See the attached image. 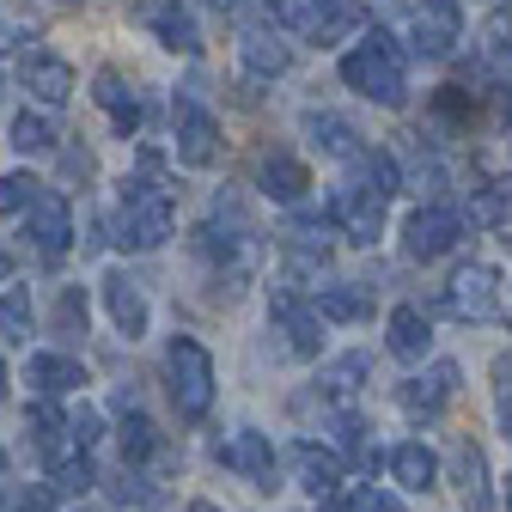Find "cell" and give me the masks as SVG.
<instances>
[{
	"instance_id": "40",
	"label": "cell",
	"mask_w": 512,
	"mask_h": 512,
	"mask_svg": "<svg viewBox=\"0 0 512 512\" xmlns=\"http://www.w3.org/2000/svg\"><path fill=\"white\" fill-rule=\"evenodd\" d=\"M55 324H61V336H86V293L80 287H68V293H61V305H55Z\"/></svg>"
},
{
	"instance_id": "36",
	"label": "cell",
	"mask_w": 512,
	"mask_h": 512,
	"mask_svg": "<svg viewBox=\"0 0 512 512\" xmlns=\"http://www.w3.org/2000/svg\"><path fill=\"white\" fill-rule=\"evenodd\" d=\"M98 476L86 464V452H68V458H55V476H49V494H86Z\"/></svg>"
},
{
	"instance_id": "4",
	"label": "cell",
	"mask_w": 512,
	"mask_h": 512,
	"mask_svg": "<svg viewBox=\"0 0 512 512\" xmlns=\"http://www.w3.org/2000/svg\"><path fill=\"white\" fill-rule=\"evenodd\" d=\"M165 378H171V409L183 421H202L214 409V354L196 336H171L165 348Z\"/></svg>"
},
{
	"instance_id": "15",
	"label": "cell",
	"mask_w": 512,
	"mask_h": 512,
	"mask_svg": "<svg viewBox=\"0 0 512 512\" xmlns=\"http://www.w3.org/2000/svg\"><path fill=\"white\" fill-rule=\"evenodd\" d=\"M19 80H25V92H31L37 104H49V110L74 98V68H68L61 55H43V49H31V55H25Z\"/></svg>"
},
{
	"instance_id": "13",
	"label": "cell",
	"mask_w": 512,
	"mask_h": 512,
	"mask_svg": "<svg viewBox=\"0 0 512 512\" xmlns=\"http://www.w3.org/2000/svg\"><path fill=\"white\" fill-rule=\"evenodd\" d=\"M141 25H147L165 49H177V55H196V49H202V25H196V13H189L183 0H147V7H141Z\"/></svg>"
},
{
	"instance_id": "50",
	"label": "cell",
	"mask_w": 512,
	"mask_h": 512,
	"mask_svg": "<svg viewBox=\"0 0 512 512\" xmlns=\"http://www.w3.org/2000/svg\"><path fill=\"white\" fill-rule=\"evenodd\" d=\"M183 512H214V506H208V500H189V506H183Z\"/></svg>"
},
{
	"instance_id": "22",
	"label": "cell",
	"mask_w": 512,
	"mask_h": 512,
	"mask_svg": "<svg viewBox=\"0 0 512 512\" xmlns=\"http://www.w3.org/2000/svg\"><path fill=\"white\" fill-rule=\"evenodd\" d=\"M305 135H311V147H324L330 159H354L360 153V128L348 116H336V110H311L305 116Z\"/></svg>"
},
{
	"instance_id": "20",
	"label": "cell",
	"mask_w": 512,
	"mask_h": 512,
	"mask_svg": "<svg viewBox=\"0 0 512 512\" xmlns=\"http://www.w3.org/2000/svg\"><path fill=\"white\" fill-rule=\"evenodd\" d=\"M92 86H98L92 98H98V104L110 110V122H116V135L128 141V135H135V128H141V98L122 86V74H116V68H98V80H92Z\"/></svg>"
},
{
	"instance_id": "9",
	"label": "cell",
	"mask_w": 512,
	"mask_h": 512,
	"mask_svg": "<svg viewBox=\"0 0 512 512\" xmlns=\"http://www.w3.org/2000/svg\"><path fill=\"white\" fill-rule=\"evenodd\" d=\"M458 232H464V214H458V208L427 202V208L409 214V226H403V250L415 256V263H433V256H445V250L458 244Z\"/></svg>"
},
{
	"instance_id": "7",
	"label": "cell",
	"mask_w": 512,
	"mask_h": 512,
	"mask_svg": "<svg viewBox=\"0 0 512 512\" xmlns=\"http://www.w3.org/2000/svg\"><path fill=\"white\" fill-rule=\"evenodd\" d=\"M269 330L281 336V348H287L293 360H311L317 348H324V317H317L299 293H275V305H269Z\"/></svg>"
},
{
	"instance_id": "8",
	"label": "cell",
	"mask_w": 512,
	"mask_h": 512,
	"mask_svg": "<svg viewBox=\"0 0 512 512\" xmlns=\"http://www.w3.org/2000/svg\"><path fill=\"white\" fill-rule=\"evenodd\" d=\"M171 153L183 159V165H196V171H208L214 159H220V122L202 110V104H177V116H171Z\"/></svg>"
},
{
	"instance_id": "21",
	"label": "cell",
	"mask_w": 512,
	"mask_h": 512,
	"mask_svg": "<svg viewBox=\"0 0 512 512\" xmlns=\"http://www.w3.org/2000/svg\"><path fill=\"white\" fill-rule=\"evenodd\" d=\"M317 317H330V324H360V317H372V287L360 281H336V287H317Z\"/></svg>"
},
{
	"instance_id": "46",
	"label": "cell",
	"mask_w": 512,
	"mask_h": 512,
	"mask_svg": "<svg viewBox=\"0 0 512 512\" xmlns=\"http://www.w3.org/2000/svg\"><path fill=\"white\" fill-rule=\"evenodd\" d=\"M61 165H68V177H92V153L86 147H68V153H61Z\"/></svg>"
},
{
	"instance_id": "53",
	"label": "cell",
	"mask_w": 512,
	"mask_h": 512,
	"mask_svg": "<svg viewBox=\"0 0 512 512\" xmlns=\"http://www.w3.org/2000/svg\"><path fill=\"white\" fill-rule=\"evenodd\" d=\"M506 116H512V92H506Z\"/></svg>"
},
{
	"instance_id": "37",
	"label": "cell",
	"mask_w": 512,
	"mask_h": 512,
	"mask_svg": "<svg viewBox=\"0 0 512 512\" xmlns=\"http://www.w3.org/2000/svg\"><path fill=\"white\" fill-rule=\"evenodd\" d=\"M330 214H293V226H287V238H293V250H317V256H324V244H330Z\"/></svg>"
},
{
	"instance_id": "43",
	"label": "cell",
	"mask_w": 512,
	"mask_h": 512,
	"mask_svg": "<svg viewBox=\"0 0 512 512\" xmlns=\"http://www.w3.org/2000/svg\"><path fill=\"white\" fill-rule=\"evenodd\" d=\"M269 19H281V25H311L305 0H269Z\"/></svg>"
},
{
	"instance_id": "34",
	"label": "cell",
	"mask_w": 512,
	"mask_h": 512,
	"mask_svg": "<svg viewBox=\"0 0 512 512\" xmlns=\"http://www.w3.org/2000/svg\"><path fill=\"white\" fill-rule=\"evenodd\" d=\"M61 135H55V122L43 116V110H25V116H13V147L19 153H49Z\"/></svg>"
},
{
	"instance_id": "32",
	"label": "cell",
	"mask_w": 512,
	"mask_h": 512,
	"mask_svg": "<svg viewBox=\"0 0 512 512\" xmlns=\"http://www.w3.org/2000/svg\"><path fill=\"white\" fill-rule=\"evenodd\" d=\"M116 439H122V464H147V458H159V427H153L147 415H128Z\"/></svg>"
},
{
	"instance_id": "38",
	"label": "cell",
	"mask_w": 512,
	"mask_h": 512,
	"mask_svg": "<svg viewBox=\"0 0 512 512\" xmlns=\"http://www.w3.org/2000/svg\"><path fill=\"white\" fill-rule=\"evenodd\" d=\"M458 470H464V488H470L476 512H494V506H488V482H482V452H476V445H458Z\"/></svg>"
},
{
	"instance_id": "17",
	"label": "cell",
	"mask_w": 512,
	"mask_h": 512,
	"mask_svg": "<svg viewBox=\"0 0 512 512\" xmlns=\"http://www.w3.org/2000/svg\"><path fill=\"white\" fill-rule=\"evenodd\" d=\"M256 183H263V196H275L281 208H299L305 189H311V177H305V165H299L293 153H263V165H256Z\"/></svg>"
},
{
	"instance_id": "2",
	"label": "cell",
	"mask_w": 512,
	"mask_h": 512,
	"mask_svg": "<svg viewBox=\"0 0 512 512\" xmlns=\"http://www.w3.org/2000/svg\"><path fill=\"white\" fill-rule=\"evenodd\" d=\"M202 244L220 256L226 293H238V281L256 269V256H263V232H256V220L244 214L238 196H214V214H208V226H202Z\"/></svg>"
},
{
	"instance_id": "12",
	"label": "cell",
	"mask_w": 512,
	"mask_h": 512,
	"mask_svg": "<svg viewBox=\"0 0 512 512\" xmlns=\"http://www.w3.org/2000/svg\"><path fill=\"white\" fill-rule=\"evenodd\" d=\"M458 397V366L452 360H433L421 378H409L403 391H397V403H403V415H415V421H433L445 403Z\"/></svg>"
},
{
	"instance_id": "19",
	"label": "cell",
	"mask_w": 512,
	"mask_h": 512,
	"mask_svg": "<svg viewBox=\"0 0 512 512\" xmlns=\"http://www.w3.org/2000/svg\"><path fill=\"white\" fill-rule=\"evenodd\" d=\"M238 55H244V68H250L256 80H275V74L293 68V49H287L275 31H244V37H238Z\"/></svg>"
},
{
	"instance_id": "5",
	"label": "cell",
	"mask_w": 512,
	"mask_h": 512,
	"mask_svg": "<svg viewBox=\"0 0 512 512\" xmlns=\"http://www.w3.org/2000/svg\"><path fill=\"white\" fill-rule=\"evenodd\" d=\"M445 311H452L458 324H500V275L488 263L458 269L452 287H445Z\"/></svg>"
},
{
	"instance_id": "25",
	"label": "cell",
	"mask_w": 512,
	"mask_h": 512,
	"mask_svg": "<svg viewBox=\"0 0 512 512\" xmlns=\"http://www.w3.org/2000/svg\"><path fill=\"white\" fill-rule=\"evenodd\" d=\"M305 13H311V37L317 43H336V37H348L354 25H360V0H305Z\"/></svg>"
},
{
	"instance_id": "47",
	"label": "cell",
	"mask_w": 512,
	"mask_h": 512,
	"mask_svg": "<svg viewBox=\"0 0 512 512\" xmlns=\"http://www.w3.org/2000/svg\"><path fill=\"white\" fill-rule=\"evenodd\" d=\"M439 110H445V116H464V92L445 86V92H439Z\"/></svg>"
},
{
	"instance_id": "33",
	"label": "cell",
	"mask_w": 512,
	"mask_h": 512,
	"mask_svg": "<svg viewBox=\"0 0 512 512\" xmlns=\"http://www.w3.org/2000/svg\"><path fill=\"white\" fill-rule=\"evenodd\" d=\"M317 384H324V397H354L360 384H366V354H336Z\"/></svg>"
},
{
	"instance_id": "45",
	"label": "cell",
	"mask_w": 512,
	"mask_h": 512,
	"mask_svg": "<svg viewBox=\"0 0 512 512\" xmlns=\"http://www.w3.org/2000/svg\"><path fill=\"white\" fill-rule=\"evenodd\" d=\"M494 372H500V427H506V439H512V378H506V360H500Z\"/></svg>"
},
{
	"instance_id": "52",
	"label": "cell",
	"mask_w": 512,
	"mask_h": 512,
	"mask_svg": "<svg viewBox=\"0 0 512 512\" xmlns=\"http://www.w3.org/2000/svg\"><path fill=\"white\" fill-rule=\"evenodd\" d=\"M0 476H7V452H0Z\"/></svg>"
},
{
	"instance_id": "14",
	"label": "cell",
	"mask_w": 512,
	"mask_h": 512,
	"mask_svg": "<svg viewBox=\"0 0 512 512\" xmlns=\"http://www.w3.org/2000/svg\"><path fill=\"white\" fill-rule=\"evenodd\" d=\"M330 226L342 238H354V244H372V238H384V202H372L366 189H336L330 196Z\"/></svg>"
},
{
	"instance_id": "39",
	"label": "cell",
	"mask_w": 512,
	"mask_h": 512,
	"mask_svg": "<svg viewBox=\"0 0 512 512\" xmlns=\"http://www.w3.org/2000/svg\"><path fill=\"white\" fill-rule=\"evenodd\" d=\"M37 189L43 183H31V177H0V214H25L37 202Z\"/></svg>"
},
{
	"instance_id": "10",
	"label": "cell",
	"mask_w": 512,
	"mask_h": 512,
	"mask_svg": "<svg viewBox=\"0 0 512 512\" xmlns=\"http://www.w3.org/2000/svg\"><path fill=\"white\" fill-rule=\"evenodd\" d=\"M25 238L43 250V256H61L74 244V208L68 196H55V189H37V202L25 208Z\"/></svg>"
},
{
	"instance_id": "42",
	"label": "cell",
	"mask_w": 512,
	"mask_h": 512,
	"mask_svg": "<svg viewBox=\"0 0 512 512\" xmlns=\"http://www.w3.org/2000/svg\"><path fill=\"white\" fill-rule=\"evenodd\" d=\"M348 512H409L397 494H384V488H360L354 500H348Z\"/></svg>"
},
{
	"instance_id": "29",
	"label": "cell",
	"mask_w": 512,
	"mask_h": 512,
	"mask_svg": "<svg viewBox=\"0 0 512 512\" xmlns=\"http://www.w3.org/2000/svg\"><path fill=\"white\" fill-rule=\"evenodd\" d=\"M25 427L37 433V445L49 458H68L74 452V439H68V415H61L55 403H31V415H25Z\"/></svg>"
},
{
	"instance_id": "54",
	"label": "cell",
	"mask_w": 512,
	"mask_h": 512,
	"mask_svg": "<svg viewBox=\"0 0 512 512\" xmlns=\"http://www.w3.org/2000/svg\"><path fill=\"white\" fill-rule=\"evenodd\" d=\"M220 7H238V0H220Z\"/></svg>"
},
{
	"instance_id": "26",
	"label": "cell",
	"mask_w": 512,
	"mask_h": 512,
	"mask_svg": "<svg viewBox=\"0 0 512 512\" xmlns=\"http://www.w3.org/2000/svg\"><path fill=\"white\" fill-rule=\"evenodd\" d=\"M427 342H433L427 311H421V305H397V311H391V354H397V360H421Z\"/></svg>"
},
{
	"instance_id": "6",
	"label": "cell",
	"mask_w": 512,
	"mask_h": 512,
	"mask_svg": "<svg viewBox=\"0 0 512 512\" xmlns=\"http://www.w3.org/2000/svg\"><path fill=\"white\" fill-rule=\"evenodd\" d=\"M409 37H415V55L427 61L452 55V43L464 37V0H421L409 13Z\"/></svg>"
},
{
	"instance_id": "31",
	"label": "cell",
	"mask_w": 512,
	"mask_h": 512,
	"mask_svg": "<svg viewBox=\"0 0 512 512\" xmlns=\"http://www.w3.org/2000/svg\"><path fill=\"white\" fill-rule=\"evenodd\" d=\"M512 220V183H476L470 189V226H506Z\"/></svg>"
},
{
	"instance_id": "48",
	"label": "cell",
	"mask_w": 512,
	"mask_h": 512,
	"mask_svg": "<svg viewBox=\"0 0 512 512\" xmlns=\"http://www.w3.org/2000/svg\"><path fill=\"white\" fill-rule=\"evenodd\" d=\"M49 500H55V494H49V488H37V494H31V500H19L13 512H49Z\"/></svg>"
},
{
	"instance_id": "49",
	"label": "cell",
	"mask_w": 512,
	"mask_h": 512,
	"mask_svg": "<svg viewBox=\"0 0 512 512\" xmlns=\"http://www.w3.org/2000/svg\"><path fill=\"white\" fill-rule=\"evenodd\" d=\"M7 275H13V263H7V250H0V287H7Z\"/></svg>"
},
{
	"instance_id": "41",
	"label": "cell",
	"mask_w": 512,
	"mask_h": 512,
	"mask_svg": "<svg viewBox=\"0 0 512 512\" xmlns=\"http://www.w3.org/2000/svg\"><path fill=\"white\" fill-rule=\"evenodd\" d=\"M287 275H293L299 287H324V256H317V250H293V256H287Z\"/></svg>"
},
{
	"instance_id": "11",
	"label": "cell",
	"mask_w": 512,
	"mask_h": 512,
	"mask_svg": "<svg viewBox=\"0 0 512 512\" xmlns=\"http://www.w3.org/2000/svg\"><path fill=\"white\" fill-rule=\"evenodd\" d=\"M220 464L238 470L256 488H275V445H269V433H256V427H238V433L220 439Z\"/></svg>"
},
{
	"instance_id": "18",
	"label": "cell",
	"mask_w": 512,
	"mask_h": 512,
	"mask_svg": "<svg viewBox=\"0 0 512 512\" xmlns=\"http://www.w3.org/2000/svg\"><path fill=\"white\" fill-rule=\"evenodd\" d=\"M104 305H110V317H116V330L135 342V336H147V299H141V287L128 281V275H104Z\"/></svg>"
},
{
	"instance_id": "55",
	"label": "cell",
	"mask_w": 512,
	"mask_h": 512,
	"mask_svg": "<svg viewBox=\"0 0 512 512\" xmlns=\"http://www.w3.org/2000/svg\"><path fill=\"white\" fill-rule=\"evenodd\" d=\"M506 244H512V238H506Z\"/></svg>"
},
{
	"instance_id": "23",
	"label": "cell",
	"mask_w": 512,
	"mask_h": 512,
	"mask_svg": "<svg viewBox=\"0 0 512 512\" xmlns=\"http://www.w3.org/2000/svg\"><path fill=\"white\" fill-rule=\"evenodd\" d=\"M348 165L360 171V183H354V189H366L372 202H384V196H397V189H403V165H397L391 153H378V147H360Z\"/></svg>"
},
{
	"instance_id": "30",
	"label": "cell",
	"mask_w": 512,
	"mask_h": 512,
	"mask_svg": "<svg viewBox=\"0 0 512 512\" xmlns=\"http://www.w3.org/2000/svg\"><path fill=\"white\" fill-rule=\"evenodd\" d=\"M0 342H31V287H0Z\"/></svg>"
},
{
	"instance_id": "35",
	"label": "cell",
	"mask_w": 512,
	"mask_h": 512,
	"mask_svg": "<svg viewBox=\"0 0 512 512\" xmlns=\"http://www.w3.org/2000/svg\"><path fill=\"white\" fill-rule=\"evenodd\" d=\"M482 68L488 74H512V19H488V31H482Z\"/></svg>"
},
{
	"instance_id": "24",
	"label": "cell",
	"mask_w": 512,
	"mask_h": 512,
	"mask_svg": "<svg viewBox=\"0 0 512 512\" xmlns=\"http://www.w3.org/2000/svg\"><path fill=\"white\" fill-rule=\"evenodd\" d=\"M299 482H305V494H317V500H336V488H342V458L324 452V445H299Z\"/></svg>"
},
{
	"instance_id": "51",
	"label": "cell",
	"mask_w": 512,
	"mask_h": 512,
	"mask_svg": "<svg viewBox=\"0 0 512 512\" xmlns=\"http://www.w3.org/2000/svg\"><path fill=\"white\" fill-rule=\"evenodd\" d=\"M0 397H7V360H0Z\"/></svg>"
},
{
	"instance_id": "44",
	"label": "cell",
	"mask_w": 512,
	"mask_h": 512,
	"mask_svg": "<svg viewBox=\"0 0 512 512\" xmlns=\"http://www.w3.org/2000/svg\"><path fill=\"white\" fill-rule=\"evenodd\" d=\"M31 43V31L19 25V19H7V13H0V49H25Z\"/></svg>"
},
{
	"instance_id": "16",
	"label": "cell",
	"mask_w": 512,
	"mask_h": 512,
	"mask_svg": "<svg viewBox=\"0 0 512 512\" xmlns=\"http://www.w3.org/2000/svg\"><path fill=\"white\" fill-rule=\"evenodd\" d=\"M25 384H31L43 403H55V397H68V391H80V384H86V366L74 354H31L25 360Z\"/></svg>"
},
{
	"instance_id": "28",
	"label": "cell",
	"mask_w": 512,
	"mask_h": 512,
	"mask_svg": "<svg viewBox=\"0 0 512 512\" xmlns=\"http://www.w3.org/2000/svg\"><path fill=\"white\" fill-rule=\"evenodd\" d=\"M330 433H336L342 458H348L354 470H366V476L378 470V445H372V427H366L360 415H336V427H330Z\"/></svg>"
},
{
	"instance_id": "1",
	"label": "cell",
	"mask_w": 512,
	"mask_h": 512,
	"mask_svg": "<svg viewBox=\"0 0 512 512\" xmlns=\"http://www.w3.org/2000/svg\"><path fill=\"white\" fill-rule=\"evenodd\" d=\"M342 80L360 92V98H372V104H384V110H397L403 98H409V74H403V49L384 37V31H372L360 49H348L342 55Z\"/></svg>"
},
{
	"instance_id": "27",
	"label": "cell",
	"mask_w": 512,
	"mask_h": 512,
	"mask_svg": "<svg viewBox=\"0 0 512 512\" xmlns=\"http://www.w3.org/2000/svg\"><path fill=\"white\" fill-rule=\"evenodd\" d=\"M391 476L403 482V488H415V494H427L433 482H439V458L427 452L421 439H409V445H397L391 452Z\"/></svg>"
},
{
	"instance_id": "3",
	"label": "cell",
	"mask_w": 512,
	"mask_h": 512,
	"mask_svg": "<svg viewBox=\"0 0 512 512\" xmlns=\"http://www.w3.org/2000/svg\"><path fill=\"white\" fill-rule=\"evenodd\" d=\"M177 226V208L171 196L153 183V177H128L122 183V202H116V244L128 250H159Z\"/></svg>"
}]
</instances>
